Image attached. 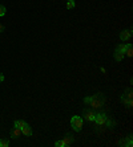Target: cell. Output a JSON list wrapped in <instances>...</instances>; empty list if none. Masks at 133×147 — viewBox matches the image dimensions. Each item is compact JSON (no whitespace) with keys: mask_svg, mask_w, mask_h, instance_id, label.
Wrapping results in <instances>:
<instances>
[{"mask_svg":"<svg viewBox=\"0 0 133 147\" xmlns=\"http://www.w3.org/2000/svg\"><path fill=\"white\" fill-rule=\"evenodd\" d=\"M105 96L103 93H96L91 97H85L84 98V103L91 106V109H101L105 103Z\"/></svg>","mask_w":133,"mask_h":147,"instance_id":"obj_1","label":"cell"},{"mask_svg":"<svg viewBox=\"0 0 133 147\" xmlns=\"http://www.w3.org/2000/svg\"><path fill=\"white\" fill-rule=\"evenodd\" d=\"M71 126L75 131H81V129H83V118L79 115H73L71 118Z\"/></svg>","mask_w":133,"mask_h":147,"instance_id":"obj_2","label":"cell"},{"mask_svg":"<svg viewBox=\"0 0 133 147\" xmlns=\"http://www.w3.org/2000/svg\"><path fill=\"white\" fill-rule=\"evenodd\" d=\"M108 119H109V117L106 115L105 113H96L95 114V122L97 126H105L106 122H108Z\"/></svg>","mask_w":133,"mask_h":147,"instance_id":"obj_3","label":"cell"},{"mask_svg":"<svg viewBox=\"0 0 133 147\" xmlns=\"http://www.w3.org/2000/svg\"><path fill=\"white\" fill-rule=\"evenodd\" d=\"M95 114L96 113L93 111V109H91V107H85L83 110V117L88 122H93V121H95Z\"/></svg>","mask_w":133,"mask_h":147,"instance_id":"obj_4","label":"cell"},{"mask_svg":"<svg viewBox=\"0 0 133 147\" xmlns=\"http://www.w3.org/2000/svg\"><path fill=\"white\" fill-rule=\"evenodd\" d=\"M130 37H132V31H130V29L122 31L121 33H120V40H121V41H124V43H126V41H128Z\"/></svg>","mask_w":133,"mask_h":147,"instance_id":"obj_5","label":"cell"},{"mask_svg":"<svg viewBox=\"0 0 133 147\" xmlns=\"http://www.w3.org/2000/svg\"><path fill=\"white\" fill-rule=\"evenodd\" d=\"M63 142H64V146H65V147L72 146V143L75 142V136H72L71 134H67V135L63 138Z\"/></svg>","mask_w":133,"mask_h":147,"instance_id":"obj_6","label":"cell"},{"mask_svg":"<svg viewBox=\"0 0 133 147\" xmlns=\"http://www.w3.org/2000/svg\"><path fill=\"white\" fill-rule=\"evenodd\" d=\"M120 101H121V103H122V105H125L126 107H129V109H130V107L133 106V101L129 100L128 97H125L124 94H122L121 97H120Z\"/></svg>","mask_w":133,"mask_h":147,"instance_id":"obj_7","label":"cell"},{"mask_svg":"<svg viewBox=\"0 0 133 147\" xmlns=\"http://www.w3.org/2000/svg\"><path fill=\"white\" fill-rule=\"evenodd\" d=\"M21 135V130L17 127H13L11 130V138L12 139H19V136Z\"/></svg>","mask_w":133,"mask_h":147,"instance_id":"obj_8","label":"cell"},{"mask_svg":"<svg viewBox=\"0 0 133 147\" xmlns=\"http://www.w3.org/2000/svg\"><path fill=\"white\" fill-rule=\"evenodd\" d=\"M21 134H24L25 136H31L32 135V127H31L27 123L23 129H21Z\"/></svg>","mask_w":133,"mask_h":147,"instance_id":"obj_9","label":"cell"},{"mask_svg":"<svg viewBox=\"0 0 133 147\" xmlns=\"http://www.w3.org/2000/svg\"><path fill=\"white\" fill-rule=\"evenodd\" d=\"M124 56H125V54L124 53H121V52H120V50H117V49H114V53H113V57H114V60H116V61H122V58H124Z\"/></svg>","mask_w":133,"mask_h":147,"instance_id":"obj_10","label":"cell"},{"mask_svg":"<svg viewBox=\"0 0 133 147\" xmlns=\"http://www.w3.org/2000/svg\"><path fill=\"white\" fill-rule=\"evenodd\" d=\"M25 125H27V122H25V121H23V119H16L15 121V127L20 129V130H21Z\"/></svg>","mask_w":133,"mask_h":147,"instance_id":"obj_11","label":"cell"},{"mask_svg":"<svg viewBox=\"0 0 133 147\" xmlns=\"http://www.w3.org/2000/svg\"><path fill=\"white\" fill-rule=\"evenodd\" d=\"M125 54L128 56V57H132V56H133V48H132V44L128 43V45H126V50H125Z\"/></svg>","mask_w":133,"mask_h":147,"instance_id":"obj_12","label":"cell"},{"mask_svg":"<svg viewBox=\"0 0 133 147\" xmlns=\"http://www.w3.org/2000/svg\"><path fill=\"white\" fill-rule=\"evenodd\" d=\"M124 96H125V97H128L129 100H133V92H132V89H130V88H128V89L124 92Z\"/></svg>","mask_w":133,"mask_h":147,"instance_id":"obj_13","label":"cell"},{"mask_svg":"<svg viewBox=\"0 0 133 147\" xmlns=\"http://www.w3.org/2000/svg\"><path fill=\"white\" fill-rule=\"evenodd\" d=\"M126 45H128V44H118V45H117V48H116V49H117V50H120L121 53H124V54H125Z\"/></svg>","mask_w":133,"mask_h":147,"instance_id":"obj_14","label":"cell"},{"mask_svg":"<svg viewBox=\"0 0 133 147\" xmlns=\"http://www.w3.org/2000/svg\"><path fill=\"white\" fill-rule=\"evenodd\" d=\"M75 8V0H68L67 1V9H73Z\"/></svg>","mask_w":133,"mask_h":147,"instance_id":"obj_15","label":"cell"},{"mask_svg":"<svg viewBox=\"0 0 133 147\" xmlns=\"http://www.w3.org/2000/svg\"><path fill=\"white\" fill-rule=\"evenodd\" d=\"M8 146H9V140H7V139L0 140V147H8Z\"/></svg>","mask_w":133,"mask_h":147,"instance_id":"obj_16","label":"cell"},{"mask_svg":"<svg viewBox=\"0 0 133 147\" xmlns=\"http://www.w3.org/2000/svg\"><path fill=\"white\" fill-rule=\"evenodd\" d=\"M5 12H7V9H5V7H4V5H0V17L5 15Z\"/></svg>","mask_w":133,"mask_h":147,"instance_id":"obj_17","label":"cell"},{"mask_svg":"<svg viewBox=\"0 0 133 147\" xmlns=\"http://www.w3.org/2000/svg\"><path fill=\"white\" fill-rule=\"evenodd\" d=\"M55 146H56V147H65V146H64V142H63V139L55 142Z\"/></svg>","mask_w":133,"mask_h":147,"instance_id":"obj_18","label":"cell"},{"mask_svg":"<svg viewBox=\"0 0 133 147\" xmlns=\"http://www.w3.org/2000/svg\"><path fill=\"white\" fill-rule=\"evenodd\" d=\"M4 81V74L3 73H0V84Z\"/></svg>","mask_w":133,"mask_h":147,"instance_id":"obj_19","label":"cell"},{"mask_svg":"<svg viewBox=\"0 0 133 147\" xmlns=\"http://www.w3.org/2000/svg\"><path fill=\"white\" fill-rule=\"evenodd\" d=\"M1 32H4V25H1V24H0V33H1Z\"/></svg>","mask_w":133,"mask_h":147,"instance_id":"obj_20","label":"cell"},{"mask_svg":"<svg viewBox=\"0 0 133 147\" xmlns=\"http://www.w3.org/2000/svg\"><path fill=\"white\" fill-rule=\"evenodd\" d=\"M67 1H68V0H67Z\"/></svg>","mask_w":133,"mask_h":147,"instance_id":"obj_21","label":"cell"}]
</instances>
